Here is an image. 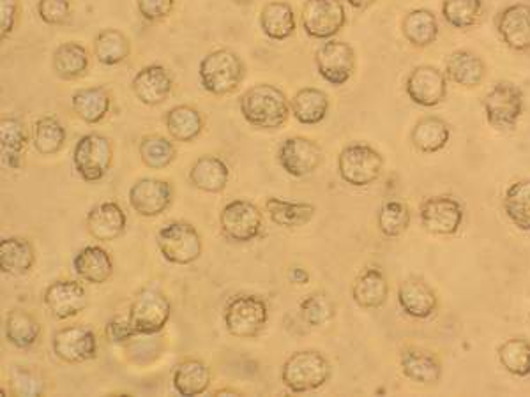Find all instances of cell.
<instances>
[{"label": "cell", "instance_id": "cell-48", "mask_svg": "<svg viewBox=\"0 0 530 397\" xmlns=\"http://www.w3.org/2000/svg\"><path fill=\"white\" fill-rule=\"evenodd\" d=\"M9 378L18 396H41L45 392V378L31 366H13Z\"/></svg>", "mask_w": 530, "mask_h": 397}, {"label": "cell", "instance_id": "cell-9", "mask_svg": "<svg viewBox=\"0 0 530 397\" xmlns=\"http://www.w3.org/2000/svg\"><path fill=\"white\" fill-rule=\"evenodd\" d=\"M485 117L492 128L511 131L523 115V92L515 83L499 82L483 99Z\"/></svg>", "mask_w": 530, "mask_h": 397}, {"label": "cell", "instance_id": "cell-12", "mask_svg": "<svg viewBox=\"0 0 530 397\" xmlns=\"http://www.w3.org/2000/svg\"><path fill=\"white\" fill-rule=\"evenodd\" d=\"M301 23L310 38L334 39L347 25V13L340 0H306Z\"/></svg>", "mask_w": 530, "mask_h": 397}, {"label": "cell", "instance_id": "cell-13", "mask_svg": "<svg viewBox=\"0 0 530 397\" xmlns=\"http://www.w3.org/2000/svg\"><path fill=\"white\" fill-rule=\"evenodd\" d=\"M52 352L64 364H84L98 357V338L87 325L64 327L53 334Z\"/></svg>", "mask_w": 530, "mask_h": 397}, {"label": "cell", "instance_id": "cell-8", "mask_svg": "<svg viewBox=\"0 0 530 397\" xmlns=\"http://www.w3.org/2000/svg\"><path fill=\"white\" fill-rule=\"evenodd\" d=\"M223 322L234 338H257L269 322V308L258 295H237L228 302Z\"/></svg>", "mask_w": 530, "mask_h": 397}, {"label": "cell", "instance_id": "cell-27", "mask_svg": "<svg viewBox=\"0 0 530 397\" xmlns=\"http://www.w3.org/2000/svg\"><path fill=\"white\" fill-rule=\"evenodd\" d=\"M389 297V283L382 270L377 267L363 270L352 285V299L359 308L379 309Z\"/></svg>", "mask_w": 530, "mask_h": 397}, {"label": "cell", "instance_id": "cell-47", "mask_svg": "<svg viewBox=\"0 0 530 397\" xmlns=\"http://www.w3.org/2000/svg\"><path fill=\"white\" fill-rule=\"evenodd\" d=\"M299 311L310 327H324L336 315V306L327 293L313 292L299 304Z\"/></svg>", "mask_w": 530, "mask_h": 397}, {"label": "cell", "instance_id": "cell-32", "mask_svg": "<svg viewBox=\"0 0 530 397\" xmlns=\"http://www.w3.org/2000/svg\"><path fill=\"white\" fill-rule=\"evenodd\" d=\"M71 106L76 117L84 120L85 124H99L112 108V94L101 85L78 89L71 98Z\"/></svg>", "mask_w": 530, "mask_h": 397}, {"label": "cell", "instance_id": "cell-16", "mask_svg": "<svg viewBox=\"0 0 530 397\" xmlns=\"http://www.w3.org/2000/svg\"><path fill=\"white\" fill-rule=\"evenodd\" d=\"M129 205L142 218H158L174 202V186L163 179H140L129 188Z\"/></svg>", "mask_w": 530, "mask_h": 397}, {"label": "cell", "instance_id": "cell-5", "mask_svg": "<svg viewBox=\"0 0 530 397\" xmlns=\"http://www.w3.org/2000/svg\"><path fill=\"white\" fill-rule=\"evenodd\" d=\"M159 253L174 265H191L204 253V242L197 228L188 221H172L156 235Z\"/></svg>", "mask_w": 530, "mask_h": 397}, {"label": "cell", "instance_id": "cell-3", "mask_svg": "<svg viewBox=\"0 0 530 397\" xmlns=\"http://www.w3.org/2000/svg\"><path fill=\"white\" fill-rule=\"evenodd\" d=\"M333 375L331 362L317 350L292 353L281 366V382L294 394L324 387Z\"/></svg>", "mask_w": 530, "mask_h": 397}, {"label": "cell", "instance_id": "cell-49", "mask_svg": "<svg viewBox=\"0 0 530 397\" xmlns=\"http://www.w3.org/2000/svg\"><path fill=\"white\" fill-rule=\"evenodd\" d=\"M38 15L46 25H64L71 18V0H39Z\"/></svg>", "mask_w": 530, "mask_h": 397}, {"label": "cell", "instance_id": "cell-34", "mask_svg": "<svg viewBox=\"0 0 530 397\" xmlns=\"http://www.w3.org/2000/svg\"><path fill=\"white\" fill-rule=\"evenodd\" d=\"M53 73L61 80L73 82L87 73L89 69V52L82 43L68 41L55 48L52 57Z\"/></svg>", "mask_w": 530, "mask_h": 397}, {"label": "cell", "instance_id": "cell-46", "mask_svg": "<svg viewBox=\"0 0 530 397\" xmlns=\"http://www.w3.org/2000/svg\"><path fill=\"white\" fill-rule=\"evenodd\" d=\"M483 13V0H442V16L453 29L469 30Z\"/></svg>", "mask_w": 530, "mask_h": 397}, {"label": "cell", "instance_id": "cell-31", "mask_svg": "<svg viewBox=\"0 0 530 397\" xmlns=\"http://www.w3.org/2000/svg\"><path fill=\"white\" fill-rule=\"evenodd\" d=\"M329 96L322 89L304 87L290 99V112L304 126H315L326 119L329 113Z\"/></svg>", "mask_w": 530, "mask_h": 397}, {"label": "cell", "instance_id": "cell-38", "mask_svg": "<svg viewBox=\"0 0 530 397\" xmlns=\"http://www.w3.org/2000/svg\"><path fill=\"white\" fill-rule=\"evenodd\" d=\"M451 138V129L446 120L430 115L417 120L416 126L410 133V140L419 152L435 154L444 149Z\"/></svg>", "mask_w": 530, "mask_h": 397}, {"label": "cell", "instance_id": "cell-20", "mask_svg": "<svg viewBox=\"0 0 530 397\" xmlns=\"http://www.w3.org/2000/svg\"><path fill=\"white\" fill-rule=\"evenodd\" d=\"M131 90L142 105H163L174 90V78L165 66L151 64L138 71L131 82Z\"/></svg>", "mask_w": 530, "mask_h": 397}, {"label": "cell", "instance_id": "cell-14", "mask_svg": "<svg viewBox=\"0 0 530 397\" xmlns=\"http://www.w3.org/2000/svg\"><path fill=\"white\" fill-rule=\"evenodd\" d=\"M463 216V205L453 196H432L419 207V219L424 230L442 237L458 233L463 225Z\"/></svg>", "mask_w": 530, "mask_h": 397}, {"label": "cell", "instance_id": "cell-2", "mask_svg": "<svg viewBox=\"0 0 530 397\" xmlns=\"http://www.w3.org/2000/svg\"><path fill=\"white\" fill-rule=\"evenodd\" d=\"M198 76L205 92L212 96H228L244 82L246 64L234 50L221 48L205 55L200 62Z\"/></svg>", "mask_w": 530, "mask_h": 397}, {"label": "cell", "instance_id": "cell-17", "mask_svg": "<svg viewBox=\"0 0 530 397\" xmlns=\"http://www.w3.org/2000/svg\"><path fill=\"white\" fill-rule=\"evenodd\" d=\"M405 90L412 103L435 108L447 98L446 73L433 66H417L407 76Z\"/></svg>", "mask_w": 530, "mask_h": 397}, {"label": "cell", "instance_id": "cell-18", "mask_svg": "<svg viewBox=\"0 0 530 397\" xmlns=\"http://www.w3.org/2000/svg\"><path fill=\"white\" fill-rule=\"evenodd\" d=\"M43 302L53 318L64 322L84 313L89 304V297L84 285H80L78 281L61 279L46 288Z\"/></svg>", "mask_w": 530, "mask_h": 397}, {"label": "cell", "instance_id": "cell-6", "mask_svg": "<svg viewBox=\"0 0 530 397\" xmlns=\"http://www.w3.org/2000/svg\"><path fill=\"white\" fill-rule=\"evenodd\" d=\"M114 163V145L108 136L87 133L73 149V166L80 179L89 184L99 182L110 172Z\"/></svg>", "mask_w": 530, "mask_h": 397}, {"label": "cell", "instance_id": "cell-43", "mask_svg": "<svg viewBox=\"0 0 530 397\" xmlns=\"http://www.w3.org/2000/svg\"><path fill=\"white\" fill-rule=\"evenodd\" d=\"M138 156L149 170H165L177 158V149L165 136L149 135L140 140Z\"/></svg>", "mask_w": 530, "mask_h": 397}, {"label": "cell", "instance_id": "cell-25", "mask_svg": "<svg viewBox=\"0 0 530 397\" xmlns=\"http://www.w3.org/2000/svg\"><path fill=\"white\" fill-rule=\"evenodd\" d=\"M485 60L470 50H456L446 62V76L460 87L476 89L486 78Z\"/></svg>", "mask_w": 530, "mask_h": 397}, {"label": "cell", "instance_id": "cell-54", "mask_svg": "<svg viewBox=\"0 0 530 397\" xmlns=\"http://www.w3.org/2000/svg\"><path fill=\"white\" fill-rule=\"evenodd\" d=\"M379 0H347L350 8L357 9V11H364V9L371 8L373 4H377Z\"/></svg>", "mask_w": 530, "mask_h": 397}, {"label": "cell", "instance_id": "cell-35", "mask_svg": "<svg viewBox=\"0 0 530 397\" xmlns=\"http://www.w3.org/2000/svg\"><path fill=\"white\" fill-rule=\"evenodd\" d=\"M265 212L274 225L281 228H301L315 218L317 207L308 202H288L271 196L265 200Z\"/></svg>", "mask_w": 530, "mask_h": 397}, {"label": "cell", "instance_id": "cell-15", "mask_svg": "<svg viewBox=\"0 0 530 397\" xmlns=\"http://www.w3.org/2000/svg\"><path fill=\"white\" fill-rule=\"evenodd\" d=\"M278 163L281 168L296 177L303 179L311 173L317 172L318 168L324 163V150L313 142L311 138L304 136H292L281 143L278 149Z\"/></svg>", "mask_w": 530, "mask_h": 397}, {"label": "cell", "instance_id": "cell-19", "mask_svg": "<svg viewBox=\"0 0 530 397\" xmlns=\"http://www.w3.org/2000/svg\"><path fill=\"white\" fill-rule=\"evenodd\" d=\"M497 32L502 43L513 52L530 50V4L516 2L497 16Z\"/></svg>", "mask_w": 530, "mask_h": 397}, {"label": "cell", "instance_id": "cell-22", "mask_svg": "<svg viewBox=\"0 0 530 397\" xmlns=\"http://www.w3.org/2000/svg\"><path fill=\"white\" fill-rule=\"evenodd\" d=\"M398 304L410 318L426 320L437 311L439 299L426 281L421 278H409L398 288Z\"/></svg>", "mask_w": 530, "mask_h": 397}, {"label": "cell", "instance_id": "cell-1", "mask_svg": "<svg viewBox=\"0 0 530 397\" xmlns=\"http://www.w3.org/2000/svg\"><path fill=\"white\" fill-rule=\"evenodd\" d=\"M243 119L257 129H280L290 117V101L283 90L271 83H258L239 99Z\"/></svg>", "mask_w": 530, "mask_h": 397}, {"label": "cell", "instance_id": "cell-39", "mask_svg": "<svg viewBox=\"0 0 530 397\" xmlns=\"http://www.w3.org/2000/svg\"><path fill=\"white\" fill-rule=\"evenodd\" d=\"M403 38L416 48L433 45L439 38V22L430 9H414L405 15L402 22Z\"/></svg>", "mask_w": 530, "mask_h": 397}, {"label": "cell", "instance_id": "cell-10", "mask_svg": "<svg viewBox=\"0 0 530 397\" xmlns=\"http://www.w3.org/2000/svg\"><path fill=\"white\" fill-rule=\"evenodd\" d=\"M220 226L228 240L248 244L262 233L264 214L250 200H232L221 210Z\"/></svg>", "mask_w": 530, "mask_h": 397}, {"label": "cell", "instance_id": "cell-24", "mask_svg": "<svg viewBox=\"0 0 530 397\" xmlns=\"http://www.w3.org/2000/svg\"><path fill=\"white\" fill-rule=\"evenodd\" d=\"M27 140L29 138L22 120L16 117H4L0 120V163L4 170H22Z\"/></svg>", "mask_w": 530, "mask_h": 397}, {"label": "cell", "instance_id": "cell-36", "mask_svg": "<svg viewBox=\"0 0 530 397\" xmlns=\"http://www.w3.org/2000/svg\"><path fill=\"white\" fill-rule=\"evenodd\" d=\"M165 126L175 142L191 143L204 133L205 120L195 106L179 105L168 110Z\"/></svg>", "mask_w": 530, "mask_h": 397}, {"label": "cell", "instance_id": "cell-33", "mask_svg": "<svg viewBox=\"0 0 530 397\" xmlns=\"http://www.w3.org/2000/svg\"><path fill=\"white\" fill-rule=\"evenodd\" d=\"M260 29L273 41H285L296 32V15L294 9L283 0L267 2L260 11Z\"/></svg>", "mask_w": 530, "mask_h": 397}, {"label": "cell", "instance_id": "cell-28", "mask_svg": "<svg viewBox=\"0 0 530 397\" xmlns=\"http://www.w3.org/2000/svg\"><path fill=\"white\" fill-rule=\"evenodd\" d=\"M190 182L193 188L204 193H221L227 188L230 170L227 163L218 156H200L190 170Z\"/></svg>", "mask_w": 530, "mask_h": 397}, {"label": "cell", "instance_id": "cell-11", "mask_svg": "<svg viewBox=\"0 0 530 397\" xmlns=\"http://www.w3.org/2000/svg\"><path fill=\"white\" fill-rule=\"evenodd\" d=\"M318 75L333 87H343L356 73V52L347 41L327 39L315 55Z\"/></svg>", "mask_w": 530, "mask_h": 397}, {"label": "cell", "instance_id": "cell-37", "mask_svg": "<svg viewBox=\"0 0 530 397\" xmlns=\"http://www.w3.org/2000/svg\"><path fill=\"white\" fill-rule=\"evenodd\" d=\"M4 334L9 345L15 346L18 350H27L36 345L41 338V323L36 316L25 309H11L4 322Z\"/></svg>", "mask_w": 530, "mask_h": 397}, {"label": "cell", "instance_id": "cell-45", "mask_svg": "<svg viewBox=\"0 0 530 397\" xmlns=\"http://www.w3.org/2000/svg\"><path fill=\"white\" fill-rule=\"evenodd\" d=\"M502 368L518 378L530 375V343L527 339L511 338L499 346Z\"/></svg>", "mask_w": 530, "mask_h": 397}, {"label": "cell", "instance_id": "cell-40", "mask_svg": "<svg viewBox=\"0 0 530 397\" xmlns=\"http://www.w3.org/2000/svg\"><path fill=\"white\" fill-rule=\"evenodd\" d=\"M92 52L103 66H119L131 55V41L119 29H103L94 39Z\"/></svg>", "mask_w": 530, "mask_h": 397}, {"label": "cell", "instance_id": "cell-7", "mask_svg": "<svg viewBox=\"0 0 530 397\" xmlns=\"http://www.w3.org/2000/svg\"><path fill=\"white\" fill-rule=\"evenodd\" d=\"M172 316V304L158 288H144L129 306L128 318L137 336H156L163 332Z\"/></svg>", "mask_w": 530, "mask_h": 397}, {"label": "cell", "instance_id": "cell-51", "mask_svg": "<svg viewBox=\"0 0 530 397\" xmlns=\"http://www.w3.org/2000/svg\"><path fill=\"white\" fill-rule=\"evenodd\" d=\"M20 11H22L20 0H0V36H2V41L13 34L16 23L20 20Z\"/></svg>", "mask_w": 530, "mask_h": 397}, {"label": "cell", "instance_id": "cell-29", "mask_svg": "<svg viewBox=\"0 0 530 397\" xmlns=\"http://www.w3.org/2000/svg\"><path fill=\"white\" fill-rule=\"evenodd\" d=\"M36 263V249L31 240L6 237L0 240V269L9 276H25Z\"/></svg>", "mask_w": 530, "mask_h": 397}, {"label": "cell", "instance_id": "cell-42", "mask_svg": "<svg viewBox=\"0 0 530 397\" xmlns=\"http://www.w3.org/2000/svg\"><path fill=\"white\" fill-rule=\"evenodd\" d=\"M504 212L522 232L530 233V180H518L506 189Z\"/></svg>", "mask_w": 530, "mask_h": 397}, {"label": "cell", "instance_id": "cell-26", "mask_svg": "<svg viewBox=\"0 0 530 397\" xmlns=\"http://www.w3.org/2000/svg\"><path fill=\"white\" fill-rule=\"evenodd\" d=\"M211 369L200 359H184L175 366L172 383L179 396H202L211 387Z\"/></svg>", "mask_w": 530, "mask_h": 397}, {"label": "cell", "instance_id": "cell-23", "mask_svg": "<svg viewBox=\"0 0 530 397\" xmlns=\"http://www.w3.org/2000/svg\"><path fill=\"white\" fill-rule=\"evenodd\" d=\"M76 276L89 285H105L114 274V260L101 246H85L73 258Z\"/></svg>", "mask_w": 530, "mask_h": 397}, {"label": "cell", "instance_id": "cell-41", "mask_svg": "<svg viewBox=\"0 0 530 397\" xmlns=\"http://www.w3.org/2000/svg\"><path fill=\"white\" fill-rule=\"evenodd\" d=\"M66 140H68L66 128L55 117L45 115L36 120L34 129H32V143L41 156L59 154L64 149Z\"/></svg>", "mask_w": 530, "mask_h": 397}, {"label": "cell", "instance_id": "cell-21", "mask_svg": "<svg viewBox=\"0 0 530 397\" xmlns=\"http://www.w3.org/2000/svg\"><path fill=\"white\" fill-rule=\"evenodd\" d=\"M85 226L92 239L99 240V242H112L126 232L128 216L119 203L101 202L89 210Z\"/></svg>", "mask_w": 530, "mask_h": 397}, {"label": "cell", "instance_id": "cell-30", "mask_svg": "<svg viewBox=\"0 0 530 397\" xmlns=\"http://www.w3.org/2000/svg\"><path fill=\"white\" fill-rule=\"evenodd\" d=\"M400 368L405 378L419 385H437L442 378L439 359L430 352L407 348L400 357Z\"/></svg>", "mask_w": 530, "mask_h": 397}, {"label": "cell", "instance_id": "cell-52", "mask_svg": "<svg viewBox=\"0 0 530 397\" xmlns=\"http://www.w3.org/2000/svg\"><path fill=\"white\" fill-rule=\"evenodd\" d=\"M106 336L110 339V343L114 345H122L128 343L129 339L135 338L137 332L133 329V325L129 322L128 316H114L110 322L106 323Z\"/></svg>", "mask_w": 530, "mask_h": 397}, {"label": "cell", "instance_id": "cell-4", "mask_svg": "<svg viewBox=\"0 0 530 397\" xmlns=\"http://www.w3.org/2000/svg\"><path fill=\"white\" fill-rule=\"evenodd\" d=\"M384 170V158L368 143H350L338 156L341 180L354 188H366L377 182Z\"/></svg>", "mask_w": 530, "mask_h": 397}, {"label": "cell", "instance_id": "cell-44", "mask_svg": "<svg viewBox=\"0 0 530 397\" xmlns=\"http://www.w3.org/2000/svg\"><path fill=\"white\" fill-rule=\"evenodd\" d=\"M410 219H412V214H410L409 207L398 200H391L380 207L379 214H377V226H379L380 233L387 239H398L409 230Z\"/></svg>", "mask_w": 530, "mask_h": 397}, {"label": "cell", "instance_id": "cell-50", "mask_svg": "<svg viewBox=\"0 0 530 397\" xmlns=\"http://www.w3.org/2000/svg\"><path fill=\"white\" fill-rule=\"evenodd\" d=\"M175 0H137L138 13L147 22H161L174 11Z\"/></svg>", "mask_w": 530, "mask_h": 397}, {"label": "cell", "instance_id": "cell-55", "mask_svg": "<svg viewBox=\"0 0 530 397\" xmlns=\"http://www.w3.org/2000/svg\"><path fill=\"white\" fill-rule=\"evenodd\" d=\"M223 394H232V396H239V392H237V390L221 389L216 390V392H214V396H223Z\"/></svg>", "mask_w": 530, "mask_h": 397}, {"label": "cell", "instance_id": "cell-53", "mask_svg": "<svg viewBox=\"0 0 530 397\" xmlns=\"http://www.w3.org/2000/svg\"><path fill=\"white\" fill-rule=\"evenodd\" d=\"M288 279L297 286L308 285L310 283V272L303 267H292L288 272Z\"/></svg>", "mask_w": 530, "mask_h": 397}]
</instances>
